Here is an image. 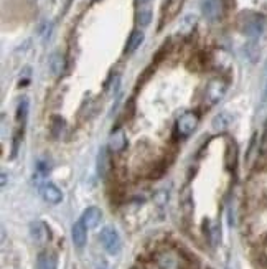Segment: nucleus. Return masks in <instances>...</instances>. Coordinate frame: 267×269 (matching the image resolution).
Segmentation results:
<instances>
[{"instance_id":"f257e3e1","label":"nucleus","mask_w":267,"mask_h":269,"mask_svg":"<svg viewBox=\"0 0 267 269\" xmlns=\"http://www.w3.org/2000/svg\"><path fill=\"white\" fill-rule=\"evenodd\" d=\"M239 27H241L242 33H246L251 40H257V38L264 33L266 22L262 17L254 15V13H242L241 20H239Z\"/></svg>"},{"instance_id":"f03ea898","label":"nucleus","mask_w":267,"mask_h":269,"mask_svg":"<svg viewBox=\"0 0 267 269\" xmlns=\"http://www.w3.org/2000/svg\"><path fill=\"white\" fill-rule=\"evenodd\" d=\"M226 91H227V83L222 80V78H213V80H210V83L206 85L205 101L210 106L216 104V102H220L222 97H224Z\"/></svg>"},{"instance_id":"7ed1b4c3","label":"nucleus","mask_w":267,"mask_h":269,"mask_svg":"<svg viewBox=\"0 0 267 269\" xmlns=\"http://www.w3.org/2000/svg\"><path fill=\"white\" fill-rule=\"evenodd\" d=\"M155 263H157L158 269H183L185 268L181 256L175 251V249H162V251H158L155 256Z\"/></svg>"},{"instance_id":"20e7f679","label":"nucleus","mask_w":267,"mask_h":269,"mask_svg":"<svg viewBox=\"0 0 267 269\" xmlns=\"http://www.w3.org/2000/svg\"><path fill=\"white\" fill-rule=\"evenodd\" d=\"M99 239H101L102 248L106 249L109 254H117L119 251H121V246H122L121 238H119V233L112 226L102 228Z\"/></svg>"},{"instance_id":"39448f33","label":"nucleus","mask_w":267,"mask_h":269,"mask_svg":"<svg viewBox=\"0 0 267 269\" xmlns=\"http://www.w3.org/2000/svg\"><path fill=\"white\" fill-rule=\"evenodd\" d=\"M198 122H200V117H198L196 112H185L178 117L177 121V132L180 137H188L195 132Z\"/></svg>"},{"instance_id":"423d86ee","label":"nucleus","mask_w":267,"mask_h":269,"mask_svg":"<svg viewBox=\"0 0 267 269\" xmlns=\"http://www.w3.org/2000/svg\"><path fill=\"white\" fill-rule=\"evenodd\" d=\"M101 220H102V212L97 207L86 208L83 213V217H81V222L84 223V226H86L88 229L97 228L99 223H101Z\"/></svg>"},{"instance_id":"0eeeda50","label":"nucleus","mask_w":267,"mask_h":269,"mask_svg":"<svg viewBox=\"0 0 267 269\" xmlns=\"http://www.w3.org/2000/svg\"><path fill=\"white\" fill-rule=\"evenodd\" d=\"M86 236H88V228L84 226L81 220H78L71 228V238L76 248H83L86 244Z\"/></svg>"},{"instance_id":"6e6552de","label":"nucleus","mask_w":267,"mask_h":269,"mask_svg":"<svg viewBox=\"0 0 267 269\" xmlns=\"http://www.w3.org/2000/svg\"><path fill=\"white\" fill-rule=\"evenodd\" d=\"M42 197H43L44 202H48L51 205H56L63 200V193H61V190L56 187V185L46 183V185H43V187H42Z\"/></svg>"},{"instance_id":"1a4fd4ad","label":"nucleus","mask_w":267,"mask_h":269,"mask_svg":"<svg viewBox=\"0 0 267 269\" xmlns=\"http://www.w3.org/2000/svg\"><path fill=\"white\" fill-rule=\"evenodd\" d=\"M126 145H127L126 132H124V129H117L111 135V139H109V150L114 152V154H119V152H122V150L126 149Z\"/></svg>"},{"instance_id":"9d476101","label":"nucleus","mask_w":267,"mask_h":269,"mask_svg":"<svg viewBox=\"0 0 267 269\" xmlns=\"http://www.w3.org/2000/svg\"><path fill=\"white\" fill-rule=\"evenodd\" d=\"M30 234H32L33 241L40 243V244H43L49 236L46 224H44L43 222H33L32 224H30Z\"/></svg>"},{"instance_id":"9b49d317","label":"nucleus","mask_w":267,"mask_h":269,"mask_svg":"<svg viewBox=\"0 0 267 269\" xmlns=\"http://www.w3.org/2000/svg\"><path fill=\"white\" fill-rule=\"evenodd\" d=\"M203 15L210 22H215L221 15V2L220 0H205L203 3Z\"/></svg>"},{"instance_id":"f8f14e48","label":"nucleus","mask_w":267,"mask_h":269,"mask_svg":"<svg viewBox=\"0 0 267 269\" xmlns=\"http://www.w3.org/2000/svg\"><path fill=\"white\" fill-rule=\"evenodd\" d=\"M37 269H58L56 254H53L49 251L40 253L38 259H37Z\"/></svg>"},{"instance_id":"ddd939ff","label":"nucleus","mask_w":267,"mask_h":269,"mask_svg":"<svg viewBox=\"0 0 267 269\" xmlns=\"http://www.w3.org/2000/svg\"><path fill=\"white\" fill-rule=\"evenodd\" d=\"M64 70H66V61L61 53H53L49 58V71L53 76H61Z\"/></svg>"},{"instance_id":"4468645a","label":"nucleus","mask_w":267,"mask_h":269,"mask_svg":"<svg viewBox=\"0 0 267 269\" xmlns=\"http://www.w3.org/2000/svg\"><path fill=\"white\" fill-rule=\"evenodd\" d=\"M143 38H145V35H143V32L142 30H134L131 33V37H129V40H127V45H126V53H134V51H137L138 48H140V45L143 43Z\"/></svg>"},{"instance_id":"2eb2a0df","label":"nucleus","mask_w":267,"mask_h":269,"mask_svg":"<svg viewBox=\"0 0 267 269\" xmlns=\"http://www.w3.org/2000/svg\"><path fill=\"white\" fill-rule=\"evenodd\" d=\"M181 212H183V217L188 222L193 215V198H191V192L190 188H185L181 193Z\"/></svg>"},{"instance_id":"dca6fc26","label":"nucleus","mask_w":267,"mask_h":269,"mask_svg":"<svg viewBox=\"0 0 267 269\" xmlns=\"http://www.w3.org/2000/svg\"><path fill=\"white\" fill-rule=\"evenodd\" d=\"M135 22L138 27H147L150 25L152 22V8L150 5H142L137 8V13H135Z\"/></svg>"},{"instance_id":"f3484780","label":"nucleus","mask_w":267,"mask_h":269,"mask_svg":"<svg viewBox=\"0 0 267 269\" xmlns=\"http://www.w3.org/2000/svg\"><path fill=\"white\" fill-rule=\"evenodd\" d=\"M231 116L227 114V112H221V114H218L215 119L211 121V127L215 131H226L227 127L231 126Z\"/></svg>"},{"instance_id":"a211bd4d","label":"nucleus","mask_w":267,"mask_h":269,"mask_svg":"<svg viewBox=\"0 0 267 269\" xmlns=\"http://www.w3.org/2000/svg\"><path fill=\"white\" fill-rule=\"evenodd\" d=\"M195 25H196V17L195 15H186L180 22V32L181 33H190V32H193Z\"/></svg>"},{"instance_id":"6ab92c4d","label":"nucleus","mask_w":267,"mask_h":269,"mask_svg":"<svg viewBox=\"0 0 267 269\" xmlns=\"http://www.w3.org/2000/svg\"><path fill=\"white\" fill-rule=\"evenodd\" d=\"M27 116H28V99L23 97V99L20 101L18 109H17V119L18 122H22V126L25 124V121H27Z\"/></svg>"},{"instance_id":"aec40b11","label":"nucleus","mask_w":267,"mask_h":269,"mask_svg":"<svg viewBox=\"0 0 267 269\" xmlns=\"http://www.w3.org/2000/svg\"><path fill=\"white\" fill-rule=\"evenodd\" d=\"M109 170V157H107V150L101 149L99 152V174L106 175V172Z\"/></svg>"},{"instance_id":"412c9836","label":"nucleus","mask_w":267,"mask_h":269,"mask_svg":"<svg viewBox=\"0 0 267 269\" xmlns=\"http://www.w3.org/2000/svg\"><path fill=\"white\" fill-rule=\"evenodd\" d=\"M246 53L247 56H249L251 61H256L257 58H259V46H257L256 40H251L249 43L246 45Z\"/></svg>"},{"instance_id":"4be33fe9","label":"nucleus","mask_w":267,"mask_h":269,"mask_svg":"<svg viewBox=\"0 0 267 269\" xmlns=\"http://www.w3.org/2000/svg\"><path fill=\"white\" fill-rule=\"evenodd\" d=\"M63 127H64V121L61 117H54L53 119V135L54 137H59V134L63 132Z\"/></svg>"},{"instance_id":"5701e85b","label":"nucleus","mask_w":267,"mask_h":269,"mask_svg":"<svg viewBox=\"0 0 267 269\" xmlns=\"http://www.w3.org/2000/svg\"><path fill=\"white\" fill-rule=\"evenodd\" d=\"M262 152L267 154V122H266V129H264V137H262V144H261Z\"/></svg>"},{"instance_id":"b1692460","label":"nucleus","mask_w":267,"mask_h":269,"mask_svg":"<svg viewBox=\"0 0 267 269\" xmlns=\"http://www.w3.org/2000/svg\"><path fill=\"white\" fill-rule=\"evenodd\" d=\"M262 102H264V104H267V83H266L264 90H262Z\"/></svg>"},{"instance_id":"393cba45","label":"nucleus","mask_w":267,"mask_h":269,"mask_svg":"<svg viewBox=\"0 0 267 269\" xmlns=\"http://www.w3.org/2000/svg\"><path fill=\"white\" fill-rule=\"evenodd\" d=\"M152 0H135V3L138 7H142V5H148V3H150Z\"/></svg>"},{"instance_id":"a878e982","label":"nucleus","mask_w":267,"mask_h":269,"mask_svg":"<svg viewBox=\"0 0 267 269\" xmlns=\"http://www.w3.org/2000/svg\"><path fill=\"white\" fill-rule=\"evenodd\" d=\"M5 182H7V175H5V174H2V187H3V185H5Z\"/></svg>"},{"instance_id":"bb28decb","label":"nucleus","mask_w":267,"mask_h":269,"mask_svg":"<svg viewBox=\"0 0 267 269\" xmlns=\"http://www.w3.org/2000/svg\"><path fill=\"white\" fill-rule=\"evenodd\" d=\"M134 269H140V268H134Z\"/></svg>"},{"instance_id":"cd10ccee","label":"nucleus","mask_w":267,"mask_h":269,"mask_svg":"<svg viewBox=\"0 0 267 269\" xmlns=\"http://www.w3.org/2000/svg\"><path fill=\"white\" fill-rule=\"evenodd\" d=\"M99 269H106V268H99Z\"/></svg>"},{"instance_id":"c85d7f7f","label":"nucleus","mask_w":267,"mask_h":269,"mask_svg":"<svg viewBox=\"0 0 267 269\" xmlns=\"http://www.w3.org/2000/svg\"><path fill=\"white\" fill-rule=\"evenodd\" d=\"M227 269H229V268H227Z\"/></svg>"}]
</instances>
